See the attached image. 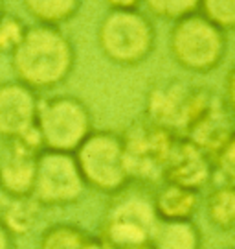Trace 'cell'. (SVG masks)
Returning a JSON list of instances; mask_svg holds the SVG:
<instances>
[{
    "label": "cell",
    "instance_id": "obj_15",
    "mask_svg": "<svg viewBox=\"0 0 235 249\" xmlns=\"http://www.w3.org/2000/svg\"><path fill=\"white\" fill-rule=\"evenodd\" d=\"M37 249H101V246L79 223L57 222L41 232Z\"/></svg>",
    "mask_w": 235,
    "mask_h": 249
},
{
    "label": "cell",
    "instance_id": "obj_2",
    "mask_svg": "<svg viewBox=\"0 0 235 249\" xmlns=\"http://www.w3.org/2000/svg\"><path fill=\"white\" fill-rule=\"evenodd\" d=\"M157 223L153 194H149L147 188L131 183L112 196L96 238L101 249H151V236Z\"/></svg>",
    "mask_w": 235,
    "mask_h": 249
},
{
    "label": "cell",
    "instance_id": "obj_17",
    "mask_svg": "<svg viewBox=\"0 0 235 249\" xmlns=\"http://www.w3.org/2000/svg\"><path fill=\"white\" fill-rule=\"evenodd\" d=\"M39 209H41L39 203L31 196L11 197L9 203L4 207L0 222L13 238L24 236L35 227L37 218H39Z\"/></svg>",
    "mask_w": 235,
    "mask_h": 249
},
{
    "label": "cell",
    "instance_id": "obj_12",
    "mask_svg": "<svg viewBox=\"0 0 235 249\" xmlns=\"http://www.w3.org/2000/svg\"><path fill=\"white\" fill-rule=\"evenodd\" d=\"M37 155L17 141L6 142L0 151V190L9 199L31 196Z\"/></svg>",
    "mask_w": 235,
    "mask_h": 249
},
{
    "label": "cell",
    "instance_id": "obj_24",
    "mask_svg": "<svg viewBox=\"0 0 235 249\" xmlns=\"http://www.w3.org/2000/svg\"><path fill=\"white\" fill-rule=\"evenodd\" d=\"M109 9H140L141 4L136 0H129V2H107Z\"/></svg>",
    "mask_w": 235,
    "mask_h": 249
},
{
    "label": "cell",
    "instance_id": "obj_13",
    "mask_svg": "<svg viewBox=\"0 0 235 249\" xmlns=\"http://www.w3.org/2000/svg\"><path fill=\"white\" fill-rule=\"evenodd\" d=\"M153 207L158 220L164 222L191 220L201 207V192L178 187L173 183H160L153 192Z\"/></svg>",
    "mask_w": 235,
    "mask_h": 249
},
{
    "label": "cell",
    "instance_id": "obj_8",
    "mask_svg": "<svg viewBox=\"0 0 235 249\" xmlns=\"http://www.w3.org/2000/svg\"><path fill=\"white\" fill-rule=\"evenodd\" d=\"M87 192L74 153L43 150L35 162L31 197L39 207H66L78 203Z\"/></svg>",
    "mask_w": 235,
    "mask_h": 249
},
{
    "label": "cell",
    "instance_id": "obj_5",
    "mask_svg": "<svg viewBox=\"0 0 235 249\" xmlns=\"http://www.w3.org/2000/svg\"><path fill=\"white\" fill-rule=\"evenodd\" d=\"M228 52V34L213 26L201 13L176 20L169 32L173 61L193 74H208L222 65Z\"/></svg>",
    "mask_w": 235,
    "mask_h": 249
},
{
    "label": "cell",
    "instance_id": "obj_21",
    "mask_svg": "<svg viewBox=\"0 0 235 249\" xmlns=\"http://www.w3.org/2000/svg\"><path fill=\"white\" fill-rule=\"evenodd\" d=\"M26 22L17 15L4 13L0 17V53H11L20 45L22 37L26 34Z\"/></svg>",
    "mask_w": 235,
    "mask_h": 249
},
{
    "label": "cell",
    "instance_id": "obj_26",
    "mask_svg": "<svg viewBox=\"0 0 235 249\" xmlns=\"http://www.w3.org/2000/svg\"><path fill=\"white\" fill-rule=\"evenodd\" d=\"M224 249H232V248H224Z\"/></svg>",
    "mask_w": 235,
    "mask_h": 249
},
{
    "label": "cell",
    "instance_id": "obj_20",
    "mask_svg": "<svg viewBox=\"0 0 235 249\" xmlns=\"http://www.w3.org/2000/svg\"><path fill=\"white\" fill-rule=\"evenodd\" d=\"M199 13L219 30L230 34L235 28L234 0H204L199 6Z\"/></svg>",
    "mask_w": 235,
    "mask_h": 249
},
{
    "label": "cell",
    "instance_id": "obj_10",
    "mask_svg": "<svg viewBox=\"0 0 235 249\" xmlns=\"http://www.w3.org/2000/svg\"><path fill=\"white\" fill-rule=\"evenodd\" d=\"M39 94L17 80L0 83V139L15 141L35 125Z\"/></svg>",
    "mask_w": 235,
    "mask_h": 249
},
{
    "label": "cell",
    "instance_id": "obj_3",
    "mask_svg": "<svg viewBox=\"0 0 235 249\" xmlns=\"http://www.w3.org/2000/svg\"><path fill=\"white\" fill-rule=\"evenodd\" d=\"M97 45L114 65L138 67L155 52L157 28L140 9H109L97 26Z\"/></svg>",
    "mask_w": 235,
    "mask_h": 249
},
{
    "label": "cell",
    "instance_id": "obj_7",
    "mask_svg": "<svg viewBox=\"0 0 235 249\" xmlns=\"http://www.w3.org/2000/svg\"><path fill=\"white\" fill-rule=\"evenodd\" d=\"M35 127L44 150L74 153L79 144L94 131L88 106L72 94H53L39 98Z\"/></svg>",
    "mask_w": 235,
    "mask_h": 249
},
{
    "label": "cell",
    "instance_id": "obj_22",
    "mask_svg": "<svg viewBox=\"0 0 235 249\" xmlns=\"http://www.w3.org/2000/svg\"><path fill=\"white\" fill-rule=\"evenodd\" d=\"M220 98L226 104V107L234 113V71L226 74V81H224V92H220Z\"/></svg>",
    "mask_w": 235,
    "mask_h": 249
},
{
    "label": "cell",
    "instance_id": "obj_25",
    "mask_svg": "<svg viewBox=\"0 0 235 249\" xmlns=\"http://www.w3.org/2000/svg\"><path fill=\"white\" fill-rule=\"evenodd\" d=\"M4 13H6V11H4V2H0V17H2Z\"/></svg>",
    "mask_w": 235,
    "mask_h": 249
},
{
    "label": "cell",
    "instance_id": "obj_1",
    "mask_svg": "<svg viewBox=\"0 0 235 249\" xmlns=\"http://www.w3.org/2000/svg\"><path fill=\"white\" fill-rule=\"evenodd\" d=\"M76 67V46L61 28L28 26L11 53L15 80L33 92L52 90L70 78Z\"/></svg>",
    "mask_w": 235,
    "mask_h": 249
},
{
    "label": "cell",
    "instance_id": "obj_16",
    "mask_svg": "<svg viewBox=\"0 0 235 249\" xmlns=\"http://www.w3.org/2000/svg\"><path fill=\"white\" fill-rule=\"evenodd\" d=\"M30 17L41 26L59 28L79 13L83 2L79 0H26L22 2Z\"/></svg>",
    "mask_w": 235,
    "mask_h": 249
},
{
    "label": "cell",
    "instance_id": "obj_6",
    "mask_svg": "<svg viewBox=\"0 0 235 249\" xmlns=\"http://www.w3.org/2000/svg\"><path fill=\"white\" fill-rule=\"evenodd\" d=\"M74 159L85 185L97 192L114 196L131 185L122 133L110 129L92 131L74 151Z\"/></svg>",
    "mask_w": 235,
    "mask_h": 249
},
{
    "label": "cell",
    "instance_id": "obj_19",
    "mask_svg": "<svg viewBox=\"0 0 235 249\" xmlns=\"http://www.w3.org/2000/svg\"><path fill=\"white\" fill-rule=\"evenodd\" d=\"M199 6H201L199 0H147L145 2L149 15L171 20L173 24L180 18L197 13Z\"/></svg>",
    "mask_w": 235,
    "mask_h": 249
},
{
    "label": "cell",
    "instance_id": "obj_9",
    "mask_svg": "<svg viewBox=\"0 0 235 249\" xmlns=\"http://www.w3.org/2000/svg\"><path fill=\"white\" fill-rule=\"evenodd\" d=\"M193 87L195 85L180 80H167L153 85L147 92L143 116L180 137L186 113L191 102Z\"/></svg>",
    "mask_w": 235,
    "mask_h": 249
},
{
    "label": "cell",
    "instance_id": "obj_23",
    "mask_svg": "<svg viewBox=\"0 0 235 249\" xmlns=\"http://www.w3.org/2000/svg\"><path fill=\"white\" fill-rule=\"evenodd\" d=\"M0 249H15V238L6 231L2 222H0Z\"/></svg>",
    "mask_w": 235,
    "mask_h": 249
},
{
    "label": "cell",
    "instance_id": "obj_14",
    "mask_svg": "<svg viewBox=\"0 0 235 249\" xmlns=\"http://www.w3.org/2000/svg\"><path fill=\"white\" fill-rule=\"evenodd\" d=\"M151 249H202V231L193 220H158L151 236Z\"/></svg>",
    "mask_w": 235,
    "mask_h": 249
},
{
    "label": "cell",
    "instance_id": "obj_18",
    "mask_svg": "<svg viewBox=\"0 0 235 249\" xmlns=\"http://www.w3.org/2000/svg\"><path fill=\"white\" fill-rule=\"evenodd\" d=\"M206 216L219 231H232L235 225V188L219 185L206 196Z\"/></svg>",
    "mask_w": 235,
    "mask_h": 249
},
{
    "label": "cell",
    "instance_id": "obj_4",
    "mask_svg": "<svg viewBox=\"0 0 235 249\" xmlns=\"http://www.w3.org/2000/svg\"><path fill=\"white\" fill-rule=\"evenodd\" d=\"M176 135L141 116L122 133L123 157L132 185L149 188L164 183Z\"/></svg>",
    "mask_w": 235,
    "mask_h": 249
},
{
    "label": "cell",
    "instance_id": "obj_11",
    "mask_svg": "<svg viewBox=\"0 0 235 249\" xmlns=\"http://www.w3.org/2000/svg\"><path fill=\"white\" fill-rule=\"evenodd\" d=\"M213 181V166L204 151L191 141L178 137L166 166L164 183L201 192Z\"/></svg>",
    "mask_w": 235,
    "mask_h": 249
}]
</instances>
